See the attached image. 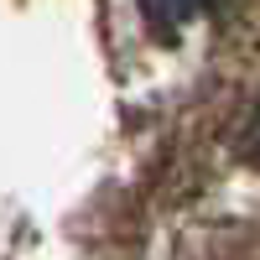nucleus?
Returning a JSON list of instances; mask_svg holds the SVG:
<instances>
[{
	"instance_id": "1",
	"label": "nucleus",
	"mask_w": 260,
	"mask_h": 260,
	"mask_svg": "<svg viewBox=\"0 0 260 260\" xmlns=\"http://www.w3.org/2000/svg\"><path fill=\"white\" fill-rule=\"evenodd\" d=\"M213 0H141V21L156 37H177L192 16H203Z\"/></svg>"
},
{
	"instance_id": "2",
	"label": "nucleus",
	"mask_w": 260,
	"mask_h": 260,
	"mask_svg": "<svg viewBox=\"0 0 260 260\" xmlns=\"http://www.w3.org/2000/svg\"><path fill=\"white\" fill-rule=\"evenodd\" d=\"M250 156H255V161H260V110H255V115H250Z\"/></svg>"
}]
</instances>
